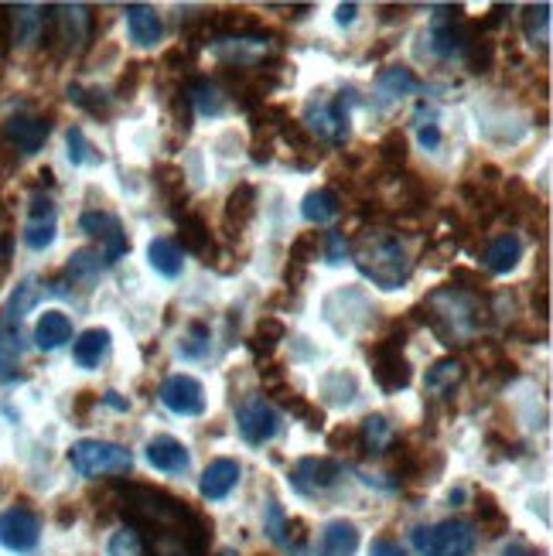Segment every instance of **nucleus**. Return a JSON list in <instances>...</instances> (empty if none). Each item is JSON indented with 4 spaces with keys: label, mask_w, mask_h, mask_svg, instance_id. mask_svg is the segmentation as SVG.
<instances>
[{
    "label": "nucleus",
    "mask_w": 553,
    "mask_h": 556,
    "mask_svg": "<svg viewBox=\"0 0 553 556\" xmlns=\"http://www.w3.org/2000/svg\"><path fill=\"white\" fill-rule=\"evenodd\" d=\"M356 263L362 277L373 280L379 290H396L407 284L410 277V256L400 246V239H393L383 229H366L356 239Z\"/></svg>",
    "instance_id": "1"
},
{
    "label": "nucleus",
    "mask_w": 553,
    "mask_h": 556,
    "mask_svg": "<svg viewBox=\"0 0 553 556\" xmlns=\"http://www.w3.org/2000/svg\"><path fill=\"white\" fill-rule=\"evenodd\" d=\"M427 311H431L427 318H431L437 335L444 338V345H455V342L465 345L468 338L482 328L485 314H489L478 297H472L468 290H461V287L434 290V294L427 297Z\"/></svg>",
    "instance_id": "2"
},
{
    "label": "nucleus",
    "mask_w": 553,
    "mask_h": 556,
    "mask_svg": "<svg viewBox=\"0 0 553 556\" xmlns=\"http://www.w3.org/2000/svg\"><path fill=\"white\" fill-rule=\"evenodd\" d=\"M478 533L468 519H444L437 526L414 529V550L420 556H472Z\"/></svg>",
    "instance_id": "3"
},
{
    "label": "nucleus",
    "mask_w": 553,
    "mask_h": 556,
    "mask_svg": "<svg viewBox=\"0 0 553 556\" xmlns=\"http://www.w3.org/2000/svg\"><path fill=\"white\" fill-rule=\"evenodd\" d=\"M69 461L82 478L127 475V471L134 468V458H130L127 447H120L113 441H76L69 451Z\"/></svg>",
    "instance_id": "4"
},
{
    "label": "nucleus",
    "mask_w": 553,
    "mask_h": 556,
    "mask_svg": "<svg viewBox=\"0 0 553 556\" xmlns=\"http://www.w3.org/2000/svg\"><path fill=\"white\" fill-rule=\"evenodd\" d=\"M369 365H373V376L383 393H400V389L410 386L414 379V369L403 359V335H386L369 348Z\"/></svg>",
    "instance_id": "5"
},
{
    "label": "nucleus",
    "mask_w": 553,
    "mask_h": 556,
    "mask_svg": "<svg viewBox=\"0 0 553 556\" xmlns=\"http://www.w3.org/2000/svg\"><path fill=\"white\" fill-rule=\"evenodd\" d=\"M304 130H308L311 137L328 140V144H345V137H349V110H345V99L315 93V99L308 103V116H304Z\"/></svg>",
    "instance_id": "6"
},
{
    "label": "nucleus",
    "mask_w": 553,
    "mask_h": 556,
    "mask_svg": "<svg viewBox=\"0 0 553 556\" xmlns=\"http://www.w3.org/2000/svg\"><path fill=\"white\" fill-rule=\"evenodd\" d=\"M239 434H243L246 444L263 447L267 441H274L280 430V413L274 410V403H267L263 396H246L236 410Z\"/></svg>",
    "instance_id": "7"
},
{
    "label": "nucleus",
    "mask_w": 553,
    "mask_h": 556,
    "mask_svg": "<svg viewBox=\"0 0 553 556\" xmlns=\"http://www.w3.org/2000/svg\"><path fill=\"white\" fill-rule=\"evenodd\" d=\"M41 539V519L24 505L0 512V546L11 553H28L35 550Z\"/></svg>",
    "instance_id": "8"
},
{
    "label": "nucleus",
    "mask_w": 553,
    "mask_h": 556,
    "mask_svg": "<svg viewBox=\"0 0 553 556\" xmlns=\"http://www.w3.org/2000/svg\"><path fill=\"white\" fill-rule=\"evenodd\" d=\"M161 403L178 417H202L205 413V389L192 376H168L161 383Z\"/></svg>",
    "instance_id": "9"
},
{
    "label": "nucleus",
    "mask_w": 553,
    "mask_h": 556,
    "mask_svg": "<svg viewBox=\"0 0 553 556\" xmlns=\"http://www.w3.org/2000/svg\"><path fill=\"white\" fill-rule=\"evenodd\" d=\"M338 475H342V464L332 458H304L294 464V488L301 495H318L325 488H332Z\"/></svg>",
    "instance_id": "10"
},
{
    "label": "nucleus",
    "mask_w": 553,
    "mask_h": 556,
    "mask_svg": "<svg viewBox=\"0 0 553 556\" xmlns=\"http://www.w3.org/2000/svg\"><path fill=\"white\" fill-rule=\"evenodd\" d=\"M147 461H151V468L164 471V475H185L188 464H192V454H188V447L178 441V437L171 434H158L147 441Z\"/></svg>",
    "instance_id": "11"
},
{
    "label": "nucleus",
    "mask_w": 553,
    "mask_h": 556,
    "mask_svg": "<svg viewBox=\"0 0 553 556\" xmlns=\"http://www.w3.org/2000/svg\"><path fill=\"white\" fill-rule=\"evenodd\" d=\"M55 229H59L55 226V205L45 195H35L31 198V219L24 226V243L31 250H48L55 243Z\"/></svg>",
    "instance_id": "12"
},
{
    "label": "nucleus",
    "mask_w": 553,
    "mask_h": 556,
    "mask_svg": "<svg viewBox=\"0 0 553 556\" xmlns=\"http://www.w3.org/2000/svg\"><path fill=\"white\" fill-rule=\"evenodd\" d=\"M236 485H239V464L233 458H216L202 471V481H198V488H202V495L209 502H222Z\"/></svg>",
    "instance_id": "13"
},
{
    "label": "nucleus",
    "mask_w": 553,
    "mask_h": 556,
    "mask_svg": "<svg viewBox=\"0 0 553 556\" xmlns=\"http://www.w3.org/2000/svg\"><path fill=\"white\" fill-rule=\"evenodd\" d=\"M253 215H257V188H253V185H236V192L226 198V215H222L226 232L233 239L243 236V229L250 226Z\"/></svg>",
    "instance_id": "14"
},
{
    "label": "nucleus",
    "mask_w": 553,
    "mask_h": 556,
    "mask_svg": "<svg viewBox=\"0 0 553 556\" xmlns=\"http://www.w3.org/2000/svg\"><path fill=\"white\" fill-rule=\"evenodd\" d=\"M4 134L21 154H35L48 137V123L38 120V116H11L7 127H4Z\"/></svg>",
    "instance_id": "15"
},
{
    "label": "nucleus",
    "mask_w": 553,
    "mask_h": 556,
    "mask_svg": "<svg viewBox=\"0 0 553 556\" xmlns=\"http://www.w3.org/2000/svg\"><path fill=\"white\" fill-rule=\"evenodd\" d=\"M519 260H523V239L516 232H502L485 246V267L492 273H509Z\"/></svg>",
    "instance_id": "16"
},
{
    "label": "nucleus",
    "mask_w": 553,
    "mask_h": 556,
    "mask_svg": "<svg viewBox=\"0 0 553 556\" xmlns=\"http://www.w3.org/2000/svg\"><path fill=\"white\" fill-rule=\"evenodd\" d=\"M178 232H181V246H185L188 253L205 256V263L216 256V243H212L209 226H205V219L198 212L181 215V219H178Z\"/></svg>",
    "instance_id": "17"
},
{
    "label": "nucleus",
    "mask_w": 553,
    "mask_h": 556,
    "mask_svg": "<svg viewBox=\"0 0 553 556\" xmlns=\"http://www.w3.org/2000/svg\"><path fill=\"white\" fill-rule=\"evenodd\" d=\"M127 28H130V38L137 41V45H154V41H161V14L154 11L151 4H130L127 7Z\"/></svg>",
    "instance_id": "18"
},
{
    "label": "nucleus",
    "mask_w": 553,
    "mask_h": 556,
    "mask_svg": "<svg viewBox=\"0 0 553 556\" xmlns=\"http://www.w3.org/2000/svg\"><path fill=\"white\" fill-rule=\"evenodd\" d=\"M414 89H420V79L407 69V65H390V69H383L376 79V93L383 103H393V99L414 93Z\"/></svg>",
    "instance_id": "19"
},
{
    "label": "nucleus",
    "mask_w": 553,
    "mask_h": 556,
    "mask_svg": "<svg viewBox=\"0 0 553 556\" xmlns=\"http://www.w3.org/2000/svg\"><path fill=\"white\" fill-rule=\"evenodd\" d=\"M69 338H72V321H69V314H62V311H45V314L38 318V325H35V342H38V348L52 352V348L65 345Z\"/></svg>",
    "instance_id": "20"
},
{
    "label": "nucleus",
    "mask_w": 553,
    "mask_h": 556,
    "mask_svg": "<svg viewBox=\"0 0 553 556\" xmlns=\"http://www.w3.org/2000/svg\"><path fill=\"white\" fill-rule=\"evenodd\" d=\"M342 212V198H338L332 188H318V192H308L301 202V215L311 222V226H328L335 215Z\"/></svg>",
    "instance_id": "21"
},
{
    "label": "nucleus",
    "mask_w": 553,
    "mask_h": 556,
    "mask_svg": "<svg viewBox=\"0 0 553 556\" xmlns=\"http://www.w3.org/2000/svg\"><path fill=\"white\" fill-rule=\"evenodd\" d=\"M106 348H110V331L89 328V331H82L79 342L72 345V359H76V365H82V369H96V365L103 362Z\"/></svg>",
    "instance_id": "22"
},
{
    "label": "nucleus",
    "mask_w": 553,
    "mask_h": 556,
    "mask_svg": "<svg viewBox=\"0 0 553 556\" xmlns=\"http://www.w3.org/2000/svg\"><path fill=\"white\" fill-rule=\"evenodd\" d=\"M147 263L168 280H175L181 267H185V260H181V246L175 243V239H164V236L151 239V246H147Z\"/></svg>",
    "instance_id": "23"
},
{
    "label": "nucleus",
    "mask_w": 553,
    "mask_h": 556,
    "mask_svg": "<svg viewBox=\"0 0 553 556\" xmlns=\"http://www.w3.org/2000/svg\"><path fill=\"white\" fill-rule=\"evenodd\" d=\"M321 546H325L328 556H352L359 550V529L345 519L328 522L325 533H321Z\"/></svg>",
    "instance_id": "24"
},
{
    "label": "nucleus",
    "mask_w": 553,
    "mask_h": 556,
    "mask_svg": "<svg viewBox=\"0 0 553 556\" xmlns=\"http://www.w3.org/2000/svg\"><path fill=\"white\" fill-rule=\"evenodd\" d=\"M465 379V365L458 359H441L431 365V372H427V393L437 396V400H444V396L455 393V386Z\"/></svg>",
    "instance_id": "25"
},
{
    "label": "nucleus",
    "mask_w": 553,
    "mask_h": 556,
    "mask_svg": "<svg viewBox=\"0 0 553 556\" xmlns=\"http://www.w3.org/2000/svg\"><path fill=\"white\" fill-rule=\"evenodd\" d=\"M393 441V427L386 417H379V413H373V417H366L359 423V444L362 451L369 454H383V447Z\"/></svg>",
    "instance_id": "26"
},
{
    "label": "nucleus",
    "mask_w": 553,
    "mask_h": 556,
    "mask_svg": "<svg viewBox=\"0 0 553 556\" xmlns=\"http://www.w3.org/2000/svg\"><path fill=\"white\" fill-rule=\"evenodd\" d=\"M356 376L352 372H345V369H335V372H328L325 379H321V396H328L332 403H352L356 400Z\"/></svg>",
    "instance_id": "27"
},
{
    "label": "nucleus",
    "mask_w": 553,
    "mask_h": 556,
    "mask_svg": "<svg viewBox=\"0 0 553 556\" xmlns=\"http://www.w3.org/2000/svg\"><path fill=\"white\" fill-rule=\"evenodd\" d=\"M284 335H287V331H284V325H280L277 318H263L257 325V331H253V338H250V352L257 355V359H260V352L270 355Z\"/></svg>",
    "instance_id": "28"
},
{
    "label": "nucleus",
    "mask_w": 553,
    "mask_h": 556,
    "mask_svg": "<svg viewBox=\"0 0 553 556\" xmlns=\"http://www.w3.org/2000/svg\"><path fill=\"white\" fill-rule=\"evenodd\" d=\"M523 24H526V38H530L533 45L540 41V45L547 48V41H550V4L526 7Z\"/></svg>",
    "instance_id": "29"
},
{
    "label": "nucleus",
    "mask_w": 553,
    "mask_h": 556,
    "mask_svg": "<svg viewBox=\"0 0 553 556\" xmlns=\"http://www.w3.org/2000/svg\"><path fill=\"white\" fill-rule=\"evenodd\" d=\"M465 58H468V69L472 72H489L492 69V62H495V45H492V38H485V35H472V41H468V48H465Z\"/></svg>",
    "instance_id": "30"
},
{
    "label": "nucleus",
    "mask_w": 553,
    "mask_h": 556,
    "mask_svg": "<svg viewBox=\"0 0 553 556\" xmlns=\"http://www.w3.org/2000/svg\"><path fill=\"white\" fill-rule=\"evenodd\" d=\"M192 93H195V96H188V99H195L198 113H205V116H219L222 110H226V99H222V93H219V86H216V82H205V79H198Z\"/></svg>",
    "instance_id": "31"
},
{
    "label": "nucleus",
    "mask_w": 553,
    "mask_h": 556,
    "mask_svg": "<svg viewBox=\"0 0 553 556\" xmlns=\"http://www.w3.org/2000/svg\"><path fill=\"white\" fill-rule=\"evenodd\" d=\"M209 348H212L209 328H205L202 321H192V325H188L185 342H181V355H185V359H205Z\"/></svg>",
    "instance_id": "32"
},
{
    "label": "nucleus",
    "mask_w": 553,
    "mask_h": 556,
    "mask_svg": "<svg viewBox=\"0 0 553 556\" xmlns=\"http://www.w3.org/2000/svg\"><path fill=\"white\" fill-rule=\"evenodd\" d=\"M379 161L386 164V168H400L403 161H407V140H403L400 130H393V134H386L379 140Z\"/></svg>",
    "instance_id": "33"
},
{
    "label": "nucleus",
    "mask_w": 553,
    "mask_h": 556,
    "mask_svg": "<svg viewBox=\"0 0 553 556\" xmlns=\"http://www.w3.org/2000/svg\"><path fill=\"white\" fill-rule=\"evenodd\" d=\"M263 529H267V536H270V543H277V546H291V526H287V519H284V509H280V502H267V522H263Z\"/></svg>",
    "instance_id": "34"
},
{
    "label": "nucleus",
    "mask_w": 553,
    "mask_h": 556,
    "mask_svg": "<svg viewBox=\"0 0 553 556\" xmlns=\"http://www.w3.org/2000/svg\"><path fill=\"white\" fill-rule=\"evenodd\" d=\"M110 556H144V536L137 529H120L110 539Z\"/></svg>",
    "instance_id": "35"
},
{
    "label": "nucleus",
    "mask_w": 553,
    "mask_h": 556,
    "mask_svg": "<svg viewBox=\"0 0 553 556\" xmlns=\"http://www.w3.org/2000/svg\"><path fill=\"white\" fill-rule=\"evenodd\" d=\"M21 355V335L14 325H4L0 321V369H11Z\"/></svg>",
    "instance_id": "36"
},
{
    "label": "nucleus",
    "mask_w": 553,
    "mask_h": 556,
    "mask_svg": "<svg viewBox=\"0 0 553 556\" xmlns=\"http://www.w3.org/2000/svg\"><path fill=\"white\" fill-rule=\"evenodd\" d=\"M65 144H69V161L72 164H86V161H103V154H93V144L86 140L79 127H72L65 134Z\"/></svg>",
    "instance_id": "37"
},
{
    "label": "nucleus",
    "mask_w": 553,
    "mask_h": 556,
    "mask_svg": "<svg viewBox=\"0 0 553 556\" xmlns=\"http://www.w3.org/2000/svg\"><path fill=\"white\" fill-rule=\"evenodd\" d=\"M35 301H38V280L28 277L18 290H14V297H11V318L21 321L24 314H28L31 307H35Z\"/></svg>",
    "instance_id": "38"
},
{
    "label": "nucleus",
    "mask_w": 553,
    "mask_h": 556,
    "mask_svg": "<svg viewBox=\"0 0 553 556\" xmlns=\"http://www.w3.org/2000/svg\"><path fill=\"white\" fill-rule=\"evenodd\" d=\"M79 226H82V232H89V236H99V239H106V236H110L113 229L120 226V222L113 219L110 212H86V215H82V219H79Z\"/></svg>",
    "instance_id": "39"
},
{
    "label": "nucleus",
    "mask_w": 553,
    "mask_h": 556,
    "mask_svg": "<svg viewBox=\"0 0 553 556\" xmlns=\"http://www.w3.org/2000/svg\"><path fill=\"white\" fill-rule=\"evenodd\" d=\"M154 178H158V188L164 192V198H168V202H175L178 198V192L185 195V174H181L178 168H171V164H164V168H158L154 171Z\"/></svg>",
    "instance_id": "40"
},
{
    "label": "nucleus",
    "mask_w": 553,
    "mask_h": 556,
    "mask_svg": "<svg viewBox=\"0 0 553 556\" xmlns=\"http://www.w3.org/2000/svg\"><path fill=\"white\" fill-rule=\"evenodd\" d=\"M99 273V253L93 250H79L69 260V277H82V280H93Z\"/></svg>",
    "instance_id": "41"
},
{
    "label": "nucleus",
    "mask_w": 553,
    "mask_h": 556,
    "mask_svg": "<svg viewBox=\"0 0 553 556\" xmlns=\"http://www.w3.org/2000/svg\"><path fill=\"white\" fill-rule=\"evenodd\" d=\"M315 253H318V232H304V236H297L291 246V263L304 267Z\"/></svg>",
    "instance_id": "42"
},
{
    "label": "nucleus",
    "mask_w": 553,
    "mask_h": 556,
    "mask_svg": "<svg viewBox=\"0 0 553 556\" xmlns=\"http://www.w3.org/2000/svg\"><path fill=\"white\" fill-rule=\"evenodd\" d=\"M478 516H482V522H492L489 536H499V529H506V519H502V512L495 509V502L489 499V495H482V499H478Z\"/></svg>",
    "instance_id": "43"
},
{
    "label": "nucleus",
    "mask_w": 553,
    "mask_h": 556,
    "mask_svg": "<svg viewBox=\"0 0 553 556\" xmlns=\"http://www.w3.org/2000/svg\"><path fill=\"white\" fill-rule=\"evenodd\" d=\"M345 253H349V243L342 232H328V263H342Z\"/></svg>",
    "instance_id": "44"
},
{
    "label": "nucleus",
    "mask_w": 553,
    "mask_h": 556,
    "mask_svg": "<svg viewBox=\"0 0 553 556\" xmlns=\"http://www.w3.org/2000/svg\"><path fill=\"white\" fill-rule=\"evenodd\" d=\"M420 144H424V151H437V147H441V130H437V123H420Z\"/></svg>",
    "instance_id": "45"
},
{
    "label": "nucleus",
    "mask_w": 553,
    "mask_h": 556,
    "mask_svg": "<svg viewBox=\"0 0 553 556\" xmlns=\"http://www.w3.org/2000/svg\"><path fill=\"white\" fill-rule=\"evenodd\" d=\"M369 556H407V553H403V546L393 543V539H373Z\"/></svg>",
    "instance_id": "46"
},
{
    "label": "nucleus",
    "mask_w": 553,
    "mask_h": 556,
    "mask_svg": "<svg viewBox=\"0 0 553 556\" xmlns=\"http://www.w3.org/2000/svg\"><path fill=\"white\" fill-rule=\"evenodd\" d=\"M270 157H274V140H270V137H263V140L257 137V140H253V161L267 164Z\"/></svg>",
    "instance_id": "47"
},
{
    "label": "nucleus",
    "mask_w": 553,
    "mask_h": 556,
    "mask_svg": "<svg viewBox=\"0 0 553 556\" xmlns=\"http://www.w3.org/2000/svg\"><path fill=\"white\" fill-rule=\"evenodd\" d=\"M356 14H359L356 4H338L335 21H338V24H352V21H356Z\"/></svg>",
    "instance_id": "48"
},
{
    "label": "nucleus",
    "mask_w": 553,
    "mask_h": 556,
    "mask_svg": "<svg viewBox=\"0 0 553 556\" xmlns=\"http://www.w3.org/2000/svg\"><path fill=\"white\" fill-rule=\"evenodd\" d=\"M137 79H140V65H130V76L120 79V93H134Z\"/></svg>",
    "instance_id": "49"
},
{
    "label": "nucleus",
    "mask_w": 553,
    "mask_h": 556,
    "mask_svg": "<svg viewBox=\"0 0 553 556\" xmlns=\"http://www.w3.org/2000/svg\"><path fill=\"white\" fill-rule=\"evenodd\" d=\"M7 38H11V14H7V7H0V52H4Z\"/></svg>",
    "instance_id": "50"
},
{
    "label": "nucleus",
    "mask_w": 553,
    "mask_h": 556,
    "mask_svg": "<svg viewBox=\"0 0 553 556\" xmlns=\"http://www.w3.org/2000/svg\"><path fill=\"white\" fill-rule=\"evenodd\" d=\"M103 403H106V406H113V410H120V413H127V410H130V403L123 400L120 393H113V389H110V393H103Z\"/></svg>",
    "instance_id": "51"
},
{
    "label": "nucleus",
    "mask_w": 553,
    "mask_h": 556,
    "mask_svg": "<svg viewBox=\"0 0 553 556\" xmlns=\"http://www.w3.org/2000/svg\"><path fill=\"white\" fill-rule=\"evenodd\" d=\"M502 556H536V550H530V546H523V543H513L502 550Z\"/></svg>",
    "instance_id": "52"
},
{
    "label": "nucleus",
    "mask_w": 553,
    "mask_h": 556,
    "mask_svg": "<svg viewBox=\"0 0 553 556\" xmlns=\"http://www.w3.org/2000/svg\"><path fill=\"white\" fill-rule=\"evenodd\" d=\"M291 556H318V553H315V550H308V546H294Z\"/></svg>",
    "instance_id": "53"
},
{
    "label": "nucleus",
    "mask_w": 553,
    "mask_h": 556,
    "mask_svg": "<svg viewBox=\"0 0 553 556\" xmlns=\"http://www.w3.org/2000/svg\"><path fill=\"white\" fill-rule=\"evenodd\" d=\"M219 556H236V550H222Z\"/></svg>",
    "instance_id": "54"
}]
</instances>
